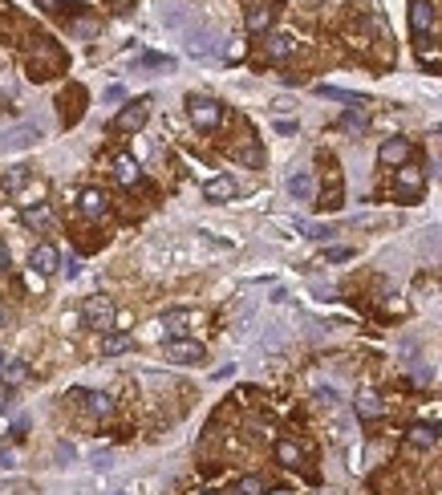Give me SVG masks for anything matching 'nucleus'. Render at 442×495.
<instances>
[{"instance_id": "nucleus-2", "label": "nucleus", "mask_w": 442, "mask_h": 495, "mask_svg": "<svg viewBox=\"0 0 442 495\" xmlns=\"http://www.w3.org/2000/svg\"><path fill=\"white\" fill-rule=\"evenodd\" d=\"M187 114H191V122H195L199 130H215V126L223 122V106L215 98H199L195 94V98L187 102Z\"/></svg>"}, {"instance_id": "nucleus-26", "label": "nucleus", "mask_w": 442, "mask_h": 495, "mask_svg": "<svg viewBox=\"0 0 442 495\" xmlns=\"http://www.w3.org/2000/svg\"><path fill=\"white\" fill-rule=\"evenodd\" d=\"M25 224H29V228H49V224H53V212L45 207V203H37V207H25Z\"/></svg>"}, {"instance_id": "nucleus-40", "label": "nucleus", "mask_w": 442, "mask_h": 495, "mask_svg": "<svg viewBox=\"0 0 442 495\" xmlns=\"http://www.w3.org/2000/svg\"><path fill=\"white\" fill-rule=\"evenodd\" d=\"M276 4H284V0H276Z\"/></svg>"}, {"instance_id": "nucleus-29", "label": "nucleus", "mask_w": 442, "mask_h": 495, "mask_svg": "<svg viewBox=\"0 0 442 495\" xmlns=\"http://www.w3.org/2000/svg\"><path fill=\"white\" fill-rule=\"evenodd\" d=\"M142 66H147V69H175V57H159V53H147V57H142Z\"/></svg>"}, {"instance_id": "nucleus-6", "label": "nucleus", "mask_w": 442, "mask_h": 495, "mask_svg": "<svg viewBox=\"0 0 442 495\" xmlns=\"http://www.w3.org/2000/svg\"><path fill=\"white\" fill-rule=\"evenodd\" d=\"M147 106H150L147 98L130 102L126 110H118V118L110 122V126H114L118 134H134V130H142V126H147V118H150V110H147Z\"/></svg>"}, {"instance_id": "nucleus-31", "label": "nucleus", "mask_w": 442, "mask_h": 495, "mask_svg": "<svg viewBox=\"0 0 442 495\" xmlns=\"http://www.w3.org/2000/svg\"><path fill=\"white\" fill-rule=\"evenodd\" d=\"M240 159H244L247 166H260L264 163V154H260V147H247V150H240Z\"/></svg>"}, {"instance_id": "nucleus-18", "label": "nucleus", "mask_w": 442, "mask_h": 495, "mask_svg": "<svg viewBox=\"0 0 442 495\" xmlns=\"http://www.w3.org/2000/svg\"><path fill=\"white\" fill-rule=\"evenodd\" d=\"M312 191H317V187H312V175H309V171H296V175H288V195H293L296 203H309Z\"/></svg>"}, {"instance_id": "nucleus-25", "label": "nucleus", "mask_w": 442, "mask_h": 495, "mask_svg": "<svg viewBox=\"0 0 442 495\" xmlns=\"http://www.w3.org/2000/svg\"><path fill=\"white\" fill-rule=\"evenodd\" d=\"M0 378H4V390H13V386H20V381L29 378V362H25V358H17V362H8V365H4V374H0Z\"/></svg>"}, {"instance_id": "nucleus-12", "label": "nucleus", "mask_w": 442, "mask_h": 495, "mask_svg": "<svg viewBox=\"0 0 442 495\" xmlns=\"http://www.w3.org/2000/svg\"><path fill=\"white\" fill-rule=\"evenodd\" d=\"M114 175L122 187H138V179H142V171H138V163H134V154H126V150H118L114 154Z\"/></svg>"}, {"instance_id": "nucleus-17", "label": "nucleus", "mask_w": 442, "mask_h": 495, "mask_svg": "<svg viewBox=\"0 0 442 495\" xmlns=\"http://www.w3.org/2000/svg\"><path fill=\"white\" fill-rule=\"evenodd\" d=\"M341 199H345V191H341V175H333V179L325 183V191L317 195V207H321V212H337V207H341Z\"/></svg>"}, {"instance_id": "nucleus-23", "label": "nucleus", "mask_w": 442, "mask_h": 495, "mask_svg": "<svg viewBox=\"0 0 442 495\" xmlns=\"http://www.w3.org/2000/svg\"><path fill=\"white\" fill-rule=\"evenodd\" d=\"M126 349H134L130 333H110V337H102V353H106V358H118V353H126Z\"/></svg>"}, {"instance_id": "nucleus-14", "label": "nucleus", "mask_w": 442, "mask_h": 495, "mask_svg": "<svg viewBox=\"0 0 442 495\" xmlns=\"http://www.w3.org/2000/svg\"><path fill=\"white\" fill-rule=\"evenodd\" d=\"M276 463L280 467H288V471H296V467L305 463V446L296 443V439H280L276 443Z\"/></svg>"}, {"instance_id": "nucleus-39", "label": "nucleus", "mask_w": 442, "mask_h": 495, "mask_svg": "<svg viewBox=\"0 0 442 495\" xmlns=\"http://www.w3.org/2000/svg\"><path fill=\"white\" fill-rule=\"evenodd\" d=\"M4 365H8V362H4V353H0V374H4Z\"/></svg>"}, {"instance_id": "nucleus-36", "label": "nucleus", "mask_w": 442, "mask_h": 495, "mask_svg": "<svg viewBox=\"0 0 442 495\" xmlns=\"http://www.w3.org/2000/svg\"><path fill=\"white\" fill-rule=\"evenodd\" d=\"M276 130H280V134H293V130H296V122H288V118H280V122H276Z\"/></svg>"}, {"instance_id": "nucleus-32", "label": "nucleus", "mask_w": 442, "mask_h": 495, "mask_svg": "<svg viewBox=\"0 0 442 495\" xmlns=\"http://www.w3.org/2000/svg\"><path fill=\"white\" fill-rule=\"evenodd\" d=\"M325 256H329V260H333V264H337V260H349L353 252H349V248H329Z\"/></svg>"}, {"instance_id": "nucleus-19", "label": "nucleus", "mask_w": 442, "mask_h": 495, "mask_svg": "<svg viewBox=\"0 0 442 495\" xmlns=\"http://www.w3.org/2000/svg\"><path fill=\"white\" fill-rule=\"evenodd\" d=\"M73 398H82V406L94 418H106V414L114 410V402H110V394H98V390H90V394H73Z\"/></svg>"}, {"instance_id": "nucleus-5", "label": "nucleus", "mask_w": 442, "mask_h": 495, "mask_svg": "<svg viewBox=\"0 0 442 495\" xmlns=\"http://www.w3.org/2000/svg\"><path fill=\"white\" fill-rule=\"evenodd\" d=\"M430 29H434V4L430 0H410V33H414V41L426 45Z\"/></svg>"}, {"instance_id": "nucleus-15", "label": "nucleus", "mask_w": 442, "mask_h": 495, "mask_svg": "<svg viewBox=\"0 0 442 495\" xmlns=\"http://www.w3.org/2000/svg\"><path fill=\"white\" fill-rule=\"evenodd\" d=\"M272 20H276V8H272V4H260V8H247L244 25H247V33H268Z\"/></svg>"}, {"instance_id": "nucleus-9", "label": "nucleus", "mask_w": 442, "mask_h": 495, "mask_svg": "<svg viewBox=\"0 0 442 495\" xmlns=\"http://www.w3.org/2000/svg\"><path fill=\"white\" fill-rule=\"evenodd\" d=\"M37 138H41V126H37V122H20V126H13V130L4 134L0 147L4 150H25V147H33Z\"/></svg>"}, {"instance_id": "nucleus-33", "label": "nucleus", "mask_w": 442, "mask_h": 495, "mask_svg": "<svg viewBox=\"0 0 442 495\" xmlns=\"http://www.w3.org/2000/svg\"><path fill=\"white\" fill-rule=\"evenodd\" d=\"M61 272H66L69 281H73V276H78V272H82V264H78V260H66V264H61Z\"/></svg>"}, {"instance_id": "nucleus-30", "label": "nucleus", "mask_w": 442, "mask_h": 495, "mask_svg": "<svg viewBox=\"0 0 442 495\" xmlns=\"http://www.w3.org/2000/svg\"><path fill=\"white\" fill-rule=\"evenodd\" d=\"M300 231H309L312 240H329V236H337L333 228H321V224H300Z\"/></svg>"}, {"instance_id": "nucleus-20", "label": "nucleus", "mask_w": 442, "mask_h": 495, "mask_svg": "<svg viewBox=\"0 0 442 495\" xmlns=\"http://www.w3.org/2000/svg\"><path fill=\"white\" fill-rule=\"evenodd\" d=\"M41 199H45V183H41V179H29V183H25V187H20V191H17V203H20V212H25V207H37Z\"/></svg>"}, {"instance_id": "nucleus-4", "label": "nucleus", "mask_w": 442, "mask_h": 495, "mask_svg": "<svg viewBox=\"0 0 442 495\" xmlns=\"http://www.w3.org/2000/svg\"><path fill=\"white\" fill-rule=\"evenodd\" d=\"M166 358L175 365H195L207 358V349H203V341H195V337H171L166 341Z\"/></svg>"}, {"instance_id": "nucleus-13", "label": "nucleus", "mask_w": 442, "mask_h": 495, "mask_svg": "<svg viewBox=\"0 0 442 495\" xmlns=\"http://www.w3.org/2000/svg\"><path fill=\"white\" fill-rule=\"evenodd\" d=\"M203 195L211 199V203H223V199H235V195H240V183L231 179V175H219V179H207Z\"/></svg>"}, {"instance_id": "nucleus-11", "label": "nucleus", "mask_w": 442, "mask_h": 495, "mask_svg": "<svg viewBox=\"0 0 442 495\" xmlns=\"http://www.w3.org/2000/svg\"><path fill=\"white\" fill-rule=\"evenodd\" d=\"M29 264H33V272L49 276V272H61V256H57V248L53 244H37L33 256H29Z\"/></svg>"}, {"instance_id": "nucleus-28", "label": "nucleus", "mask_w": 442, "mask_h": 495, "mask_svg": "<svg viewBox=\"0 0 442 495\" xmlns=\"http://www.w3.org/2000/svg\"><path fill=\"white\" fill-rule=\"evenodd\" d=\"M365 126V114H361V106H349V114L341 118V130H361Z\"/></svg>"}, {"instance_id": "nucleus-22", "label": "nucleus", "mask_w": 442, "mask_h": 495, "mask_svg": "<svg viewBox=\"0 0 442 495\" xmlns=\"http://www.w3.org/2000/svg\"><path fill=\"white\" fill-rule=\"evenodd\" d=\"M191 321H199V313H191V309H171V313L163 317V329L166 333H183Z\"/></svg>"}, {"instance_id": "nucleus-38", "label": "nucleus", "mask_w": 442, "mask_h": 495, "mask_svg": "<svg viewBox=\"0 0 442 495\" xmlns=\"http://www.w3.org/2000/svg\"><path fill=\"white\" fill-rule=\"evenodd\" d=\"M8 264H13V256H8V248L0 244V268H8Z\"/></svg>"}, {"instance_id": "nucleus-16", "label": "nucleus", "mask_w": 442, "mask_h": 495, "mask_svg": "<svg viewBox=\"0 0 442 495\" xmlns=\"http://www.w3.org/2000/svg\"><path fill=\"white\" fill-rule=\"evenodd\" d=\"M442 434H438V427H426V422H418V427H410L406 430V443L410 446H418V451H430V446L438 443Z\"/></svg>"}, {"instance_id": "nucleus-21", "label": "nucleus", "mask_w": 442, "mask_h": 495, "mask_svg": "<svg viewBox=\"0 0 442 495\" xmlns=\"http://www.w3.org/2000/svg\"><path fill=\"white\" fill-rule=\"evenodd\" d=\"M353 406H357V414H361V418H381V410H386V406H381V398H377L374 390H361Z\"/></svg>"}, {"instance_id": "nucleus-8", "label": "nucleus", "mask_w": 442, "mask_h": 495, "mask_svg": "<svg viewBox=\"0 0 442 495\" xmlns=\"http://www.w3.org/2000/svg\"><path fill=\"white\" fill-rule=\"evenodd\" d=\"M78 207H82L85 219H106V215H110V199H106V191H98V187H85L82 195H78Z\"/></svg>"}, {"instance_id": "nucleus-37", "label": "nucleus", "mask_w": 442, "mask_h": 495, "mask_svg": "<svg viewBox=\"0 0 442 495\" xmlns=\"http://www.w3.org/2000/svg\"><path fill=\"white\" fill-rule=\"evenodd\" d=\"M106 102H122V85H110L106 90Z\"/></svg>"}, {"instance_id": "nucleus-3", "label": "nucleus", "mask_w": 442, "mask_h": 495, "mask_svg": "<svg viewBox=\"0 0 442 495\" xmlns=\"http://www.w3.org/2000/svg\"><path fill=\"white\" fill-rule=\"evenodd\" d=\"M393 191H398L402 199H418L426 191V171L418 163L398 166V175H393Z\"/></svg>"}, {"instance_id": "nucleus-7", "label": "nucleus", "mask_w": 442, "mask_h": 495, "mask_svg": "<svg viewBox=\"0 0 442 495\" xmlns=\"http://www.w3.org/2000/svg\"><path fill=\"white\" fill-rule=\"evenodd\" d=\"M414 147H410V138H386L381 147H377V163L381 166H406Z\"/></svg>"}, {"instance_id": "nucleus-24", "label": "nucleus", "mask_w": 442, "mask_h": 495, "mask_svg": "<svg viewBox=\"0 0 442 495\" xmlns=\"http://www.w3.org/2000/svg\"><path fill=\"white\" fill-rule=\"evenodd\" d=\"M317 94H321V98H333V102H349V106H365V98H361V94L341 90V85H317Z\"/></svg>"}, {"instance_id": "nucleus-41", "label": "nucleus", "mask_w": 442, "mask_h": 495, "mask_svg": "<svg viewBox=\"0 0 442 495\" xmlns=\"http://www.w3.org/2000/svg\"><path fill=\"white\" fill-rule=\"evenodd\" d=\"M438 434H442V427H438Z\"/></svg>"}, {"instance_id": "nucleus-10", "label": "nucleus", "mask_w": 442, "mask_h": 495, "mask_svg": "<svg viewBox=\"0 0 442 495\" xmlns=\"http://www.w3.org/2000/svg\"><path fill=\"white\" fill-rule=\"evenodd\" d=\"M264 53H268V61H288L296 53V37L293 33H268L264 37Z\"/></svg>"}, {"instance_id": "nucleus-35", "label": "nucleus", "mask_w": 442, "mask_h": 495, "mask_svg": "<svg viewBox=\"0 0 442 495\" xmlns=\"http://www.w3.org/2000/svg\"><path fill=\"white\" fill-rule=\"evenodd\" d=\"M8 406H13V390H0V414L8 410Z\"/></svg>"}, {"instance_id": "nucleus-27", "label": "nucleus", "mask_w": 442, "mask_h": 495, "mask_svg": "<svg viewBox=\"0 0 442 495\" xmlns=\"http://www.w3.org/2000/svg\"><path fill=\"white\" fill-rule=\"evenodd\" d=\"M235 495H264V479L260 475H244L235 483Z\"/></svg>"}, {"instance_id": "nucleus-34", "label": "nucleus", "mask_w": 442, "mask_h": 495, "mask_svg": "<svg viewBox=\"0 0 442 495\" xmlns=\"http://www.w3.org/2000/svg\"><path fill=\"white\" fill-rule=\"evenodd\" d=\"M25 430H29V422H25V418H17V422H13V439H25Z\"/></svg>"}, {"instance_id": "nucleus-1", "label": "nucleus", "mask_w": 442, "mask_h": 495, "mask_svg": "<svg viewBox=\"0 0 442 495\" xmlns=\"http://www.w3.org/2000/svg\"><path fill=\"white\" fill-rule=\"evenodd\" d=\"M82 321L94 333H110V325H114V300L110 297H90L82 305Z\"/></svg>"}]
</instances>
